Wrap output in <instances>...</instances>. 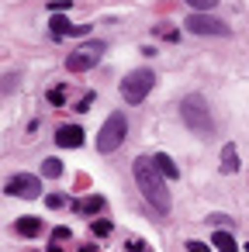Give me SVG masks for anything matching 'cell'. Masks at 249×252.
Here are the masks:
<instances>
[{
  "mask_svg": "<svg viewBox=\"0 0 249 252\" xmlns=\"http://www.w3.org/2000/svg\"><path fill=\"white\" fill-rule=\"evenodd\" d=\"M111 228H114V224H111V221H104V218H97V221H94V235H97V238L111 235Z\"/></svg>",
  "mask_w": 249,
  "mask_h": 252,
  "instance_id": "obj_19",
  "label": "cell"
},
{
  "mask_svg": "<svg viewBox=\"0 0 249 252\" xmlns=\"http://www.w3.org/2000/svg\"><path fill=\"white\" fill-rule=\"evenodd\" d=\"M56 142L63 149H80L83 145V128L80 125H59L56 128Z\"/></svg>",
  "mask_w": 249,
  "mask_h": 252,
  "instance_id": "obj_8",
  "label": "cell"
},
{
  "mask_svg": "<svg viewBox=\"0 0 249 252\" xmlns=\"http://www.w3.org/2000/svg\"><path fill=\"white\" fill-rule=\"evenodd\" d=\"M104 52H107V45L94 38V42L80 45V49H76V52H73V56L66 59V69H70V73H83V69H94V66L101 63V56H104Z\"/></svg>",
  "mask_w": 249,
  "mask_h": 252,
  "instance_id": "obj_5",
  "label": "cell"
},
{
  "mask_svg": "<svg viewBox=\"0 0 249 252\" xmlns=\"http://www.w3.org/2000/svg\"><path fill=\"white\" fill-rule=\"evenodd\" d=\"M187 4H190L197 14H208V11H214V4H218V0H187Z\"/></svg>",
  "mask_w": 249,
  "mask_h": 252,
  "instance_id": "obj_15",
  "label": "cell"
},
{
  "mask_svg": "<svg viewBox=\"0 0 249 252\" xmlns=\"http://www.w3.org/2000/svg\"><path fill=\"white\" fill-rule=\"evenodd\" d=\"M152 162L159 166V173H163V176H170V180H177V176H180V169H177V162H173V159H170L166 152H156V156H152Z\"/></svg>",
  "mask_w": 249,
  "mask_h": 252,
  "instance_id": "obj_12",
  "label": "cell"
},
{
  "mask_svg": "<svg viewBox=\"0 0 249 252\" xmlns=\"http://www.w3.org/2000/svg\"><path fill=\"white\" fill-rule=\"evenodd\" d=\"M132 173H135V183H139V190H142V197L159 211V214H166L170 211V190H166V183H163V173H159V166L152 162V159H135L132 162Z\"/></svg>",
  "mask_w": 249,
  "mask_h": 252,
  "instance_id": "obj_1",
  "label": "cell"
},
{
  "mask_svg": "<svg viewBox=\"0 0 249 252\" xmlns=\"http://www.w3.org/2000/svg\"><path fill=\"white\" fill-rule=\"evenodd\" d=\"M132 252H149L145 245H139V242H132Z\"/></svg>",
  "mask_w": 249,
  "mask_h": 252,
  "instance_id": "obj_25",
  "label": "cell"
},
{
  "mask_svg": "<svg viewBox=\"0 0 249 252\" xmlns=\"http://www.w3.org/2000/svg\"><path fill=\"white\" fill-rule=\"evenodd\" d=\"M14 231H18L21 238H35V235H42V221H38V218H18Z\"/></svg>",
  "mask_w": 249,
  "mask_h": 252,
  "instance_id": "obj_11",
  "label": "cell"
},
{
  "mask_svg": "<svg viewBox=\"0 0 249 252\" xmlns=\"http://www.w3.org/2000/svg\"><path fill=\"white\" fill-rule=\"evenodd\" d=\"M70 7H73L70 0H52V4H49V11H52V14H66Z\"/></svg>",
  "mask_w": 249,
  "mask_h": 252,
  "instance_id": "obj_20",
  "label": "cell"
},
{
  "mask_svg": "<svg viewBox=\"0 0 249 252\" xmlns=\"http://www.w3.org/2000/svg\"><path fill=\"white\" fill-rule=\"evenodd\" d=\"M49 252H63V242H52V245H49Z\"/></svg>",
  "mask_w": 249,
  "mask_h": 252,
  "instance_id": "obj_24",
  "label": "cell"
},
{
  "mask_svg": "<svg viewBox=\"0 0 249 252\" xmlns=\"http://www.w3.org/2000/svg\"><path fill=\"white\" fill-rule=\"evenodd\" d=\"M80 252H97V245H83V249H80Z\"/></svg>",
  "mask_w": 249,
  "mask_h": 252,
  "instance_id": "obj_26",
  "label": "cell"
},
{
  "mask_svg": "<svg viewBox=\"0 0 249 252\" xmlns=\"http://www.w3.org/2000/svg\"><path fill=\"white\" fill-rule=\"evenodd\" d=\"M66 238H70V228H56L52 231V242H66Z\"/></svg>",
  "mask_w": 249,
  "mask_h": 252,
  "instance_id": "obj_22",
  "label": "cell"
},
{
  "mask_svg": "<svg viewBox=\"0 0 249 252\" xmlns=\"http://www.w3.org/2000/svg\"><path fill=\"white\" fill-rule=\"evenodd\" d=\"M214 249L218 252H239V245H235V238L228 231H214Z\"/></svg>",
  "mask_w": 249,
  "mask_h": 252,
  "instance_id": "obj_13",
  "label": "cell"
},
{
  "mask_svg": "<svg viewBox=\"0 0 249 252\" xmlns=\"http://www.w3.org/2000/svg\"><path fill=\"white\" fill-rule=\"evenodd\" d=\"M63 169H66V166H63L59 159H45V162H42V176H49V180L63 176Z\"/></svg>",
  "mask_w": 249,
  "mask_h": 252,
  "instance_id": "obj_14",
  "label": "cell"
},
{
  "mask_svg": "<svg viewBox=\"0 0 249 252\" xmlns=\"http://www.w3.org/2000/svg\"><path fill=\"white\" fill-rule=\"evenodd\" d=\"M63 204H66V197H59V193H49L45 197V207H52V211H59Z\"/></svg>",
  "mask_w": 249,
  "mask_h": 252,
  "instance_id": "obj_21",
  "label": "cell"
},
{
  "mask_svg": "<svg viewBox=\"0 0 249 252\" xmlns=\"http://www.w3.org/2000/svg\"><path fill=\"white\" fill-rule=\"evenodd\" d=\"M183 28L194 32V35H228V25H225V21H218V18H211V14H197V11L187 18Z\"/></svg>",
  "mask_w": 249,
  "mask_h": 252,
  "instance_id": "obj_7",
  "label": "cell"
},
{
  "mask_svg": "<svg viewBox=\"0 0 249 252\" xmlns=\"http://www.w3.org/2000/svg\"><path fill=\"white\" fill-rule=\"evenodd\" d=\"M152 87H156V73L152 69H132L125 80H121V97H125V104H142L149 94H152Z\"/></svg>",
  "mask_w": 249,
  "mask_h": 252,
  "instance_id": "obj_3",
  "label": "cell"
},
{
  "mask_svg": "<svg viewBox=\"0 0 249 252\" xmlns=\"http://www.w3.org/2000/svg\"><path fill=\"white\" fill-rule=\"evenodd\" d=\"M187 252H208L204 242H187Z\"/></svg>",
  "mask_w": 249,
  "mask_h": 252,
  "instance_id": "obj_23",
  "label": "cell"
},
{
  "mask_svg": "<svg viewBox=\"0 0 249 252\" xmlns=\"http://www.w3.org/2000/svg\"><path fill=\"white\" fill-rule=\"evenodd\" d=\"M49 32H52V38H66V35H87L90 28H87V25L73 28V25L66 21V14H52V21H49Z\"/></svg>",
  "mask_w": 249,
  "mask_h": 252,
  "instance_id": "obj_9",
  "label": "cell"
},
{
  "mask_svg": "<svg viewBox=\"0 0 249 252\" xmlns=\"http://www.w3.org/2000/svg\"><path fill=\"white\" fill-rule=\"evenodd\" d=\"M4 193L7 197H18V200H35V197H42V183L32 173H18V176H11L4 183Z\"/></svg>",
  "mask_w": 249,
  "mask_h": 252,
  "instance_id": "obj_6",
  "label": "cell"
},
{
  "mask_svg": "<svg viewBox=\"0 0 249 252\" xmlns=\"http://www.w3.org/2000/svg\"><path fill=\"white\" fill-rule=\"evenodd\" d=\"M45 97H49V104H56V107H63V104H66V90H63V87H59V90L52 87V90H49Z\"/></svg>",
  "mask_w": 249,
  "mask_h": 252,
  "instance_id": "obj_17",
  "label": "cell"
},
{
  "mask_svg": "<svg viewBox=\"0 0 249 252\" xmlns=\"http://www.w3.org/2000/svg\"><path fill=\"white\" fill-rule=\"evenodd\" d=\"M221 173H239V149L232 142H225L221 149Z\"/></svg>",
  "mask_w": 249,
  "mask_h": 252,
  "instance_id": "obj_10",
  "label": "cell"
},
{
  "mask_svg": "<svg viewBox=\"0 0 249 252\" xmlns=\"http://www.w3.org/2000/svg\"><path fill=\"white\" fill-rule=\"evenodd\" d=\"M97 211H104V197H90L83 204V214H97Z\"/></svg>",
  "mask_w": 249,
  "mask_h": 252,
  "instance_id": "obj_18",
  "label": "cell"
},
{
  "mask_svg": "<svg viewBox=\"0 0 249 252\" xmlns=\"http://www.w3.org/2000/svg\"><path fill=\"white\" fill-rule=\"evenodd\" d=\"M156 35H159V38H166V42H177V38H180V32H177L173 25H159V28H156Z\"/></svg>",
  "mask_w": 249,
  "mask_h": 252,
  "instance_id": "obj_16",
  "label": "cell"
},
{
  "mask_svg": "<svg viewBox=\"0 0 249 252\" xmlns=\"http://www.w3.org/2000/svg\"><path fill=\"white\" fill-rule=\"evenodd\" d=\"M125 131H128V121H125V114H111L104 125H101V131H97V152H114V149H121V142H125Z\"/></svg>",
  "mask_w": 249,
  "mask_h": 252,
  "instance_id": "obj_4",
  "label": "cell"
},
{
  "mask_svg": "<svg viewBox=\"0 0 249 252\" xmlns=\"http://www.w3.org/2000/svg\"><path fill=\"white\" fill-rule=\"evenodd\" d=\"M180 114H183V125L197 135H214V121L208 114V100L201 94H187L183 104H180Z\"/></svg>",
  "mask_w": 249,
  "mask_h": 252,
  "instance_id": "obj_2",
  "label": "cell"
}]
</instances>
